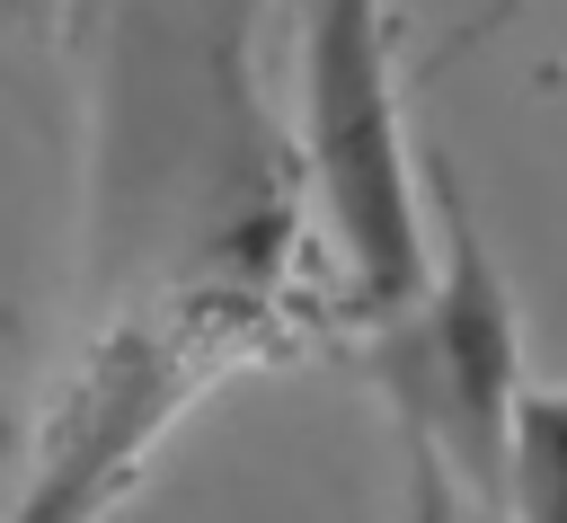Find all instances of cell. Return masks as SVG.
<instances>
[{"instance_id": "cell-3", "label": "cell", "mask_w": 567, "mask_h": 523, "mask_svg": "<svg viewBox=\"0 0 567 523\" xmlns=\"http://www.w3.org/2000/svg\"><path fill=\"white\" fill-rule=\"evenodd\" d=\"M301 168L354 319L399 310L425 266V195L399 115L390 0H301Z\"/></svg>"}, {"instance_id": "cell-2", "label": "cell", "mask_w": 567, "mask_h": 523, "mask_svg": "<svg viewBox=\"0 0 567 523\" xmlns=\"http://www.w3.org/2000/svg\"><path fill=\"white\" fill-rule=\"evenodd\" d=\"M434 266L425 284L363 319L354 363L390 399V425L408 443V523H452L470 496L478 514L505 523V470H514V408H523V328L505 266L478 239V213L461 177L434 160Z\"/></svg>"}, {"instance_id": "cell-4", "label": "cell", "mask_w": 567, "mask_h": 523, "mask_svg": "<svg viewBox=\"0 0 567 523\" xmlns=\"http://www.w3.org/2000/svg\"><path fill=\"white\" fill-rule=\"evenodd\" d=\"M505 523H567V390H523L514 408Z\"/></svg>"}, {"instance_id": "cell-1", "label": "cell", "mask_w": 567, "mask_h": 523, "mask_svg": "<svg viewBox=\"0 0 567 523\" xmlns=\"http://www.w3.org/2000/svg\"><path fill=\"white\" fill-rule=\"evenodd\" d=\"M292 337H301V310L275 284H239V275L133 301L115 328L89 337V355L44 399L27 488L0 523H106L142 488L151 452L230 372L292 355Z\"/></svg>"}]
</instances>
